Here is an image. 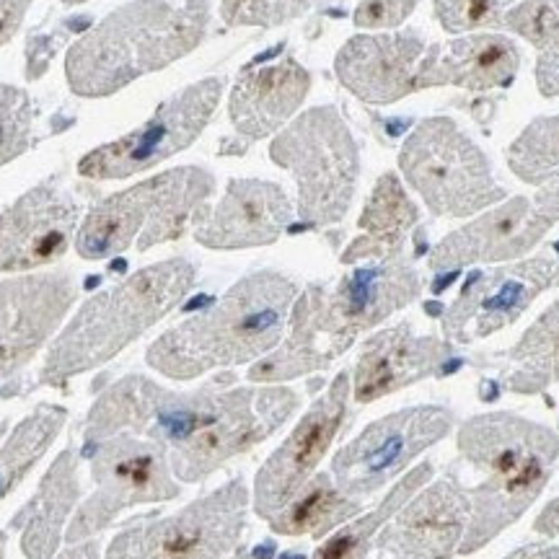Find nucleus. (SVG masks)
I'll return each mask as SVG.
<instances>
[{
	"mask_svg": "<svg viewBox=\"0 0 559 559\" xmlns=\"http://www.w3.org/2000/svg\"><path fill=\"white\" fill-rule=\"evenodd\" d=\"M298 404L296 391L283 386L177 394L145 376H128L91 407L86 440L99 443L117 432L148 438L166 449L174 477L202 481L283 428Z\"/></svg>",
	"mask_w": 559,
	"mask_h": 559,
	"instance_id": "1",
	"label": "nucleus"
},
{
	"mask_svg": "<svg viewBox=\"0 0 559 559\" xmlns=\"http://www.w3.org/2000/svg\"><path fill=\"white\" fill-rule=\"evenodd\" d=\"M298 285L283 272H254L213 309L181 321L148 347V366L174 381L260 360L280 345Z\"/></svg>",
	"mask_w": 559,
	"mask_h": 559,
	"instance_id": "2",
	"label": "nucleus"
},
{
	"mask_svg": "<svg viewBox=\"0 0 559 559\" xmlns=\"http://www.w3.org/2000/svg\"><path fill=\"white\" fill-rule=\"evenodd\" d=\"M419 275L400 257L355 267L326 290L311 285L290 313V337L267 358L272 379L288 381L326 368L355 337L412 304Z\"/></svg>",
	"mask_w": 559,
	"mask_h": 559,
	"instance_id": "3",
	"label": "nucleus"
},
{
	"mask_svg": "<svg viewBox=\"0 0 559 559\" xmlns=\"http://www.w3.org/2000/svg\"><path fill=\"white\" fill-rule=\"evenodd\" d=\"M207 16V0H187L185 5L135 0L122 5L70 47L66 60L70 91L83 99H104L171 66L200 45Z\"/></svg>",
	"mask_w": 559,
	"mask_h": 559,
	"instance_id": "4",
	"label": "nucleus"
},
{
	"mask_svg": "<svg viewBox=\"0 0 559 559\" xmlns=\"http://www.w3.org/2000/svg\"><path fill=\"white\" fill-rule=\"evenodd\" d=\"M459 453L479 474L477 485L461 489L472 510L461 551H474L534 506L559 456V438L531 419L485 415L461 428Z\"/></svg>",
	"mask_w": 559,
	"mask_h": 559,
	"instance_id": "5",
	"label": "nucleus"
},
{
	"mask_svg": "<svg viewBox=\"0 0 559 559\" xmlns=\"http://www.w3.org/2000/svg\"><path fill=\"white\" fill-rule=\"evenodd\" d=\"M194 285L187 260H166L135 272L117 288L81 306L41 366V383L62 386L73 376L104 366L169 313Z\"/></svg>",
	"mask_w": 559,
	"mask_h": 559,
	"instance_id": "6",
	"label": "nucleus"
},
{
	"mask_svg": "<svg viewBox=\"0 0 559 559\" xmlns=\"http://www.w3.org/2000/svg\"><path fill=\"white\" fill-rule=\"evenodd\" d=\"M213 190V174L198 166H181L140 181L88 210L75 234V251L83 260H109L130 247L148 251L179 239L205 218Z\"/></svg>",
	"mask_w": 559,
	"mask_h": 559,
	"instance_id": "7",
	"label": "nucleus"
},
{
	"mask_svg": "<svg viewBox=\"0 0 559 559\" xmlns=\"http://www.w3.org/2000/svg\"><path fill=\"white\" fill-rule=\"evenodd\" d=\"M270 156L298 185V215L311 226L345 218L358 187V145L334 107H313L272 140Z\"/></svg>",
	"mask_w": 559,
	"mask_h": 559,
	"instance_id": "8",
	"label": "nucleus"
},
{
	"mask_svg": "<svg viewBox=\"0 0 559 559\" xmlns=\"http://www.w3.org/2000/svg\"><path fill=\"white\" fill-rule=\"evenodd\" d=\"M400 166L436 215L464 218L506 198L485 153L445 117L417 124L404 143Z\"/></svg>",
	"mask_w": 559,
	"mask_h": 559,
	"instance_id": "9",
	"label": "nucleus"
},
{
	"mask_svg": "<svg viewBox=\"0 0 559 559\" xmlns=\"http://www.w3.org/2000/svg\"><path fill=\"white\" fill-rule=\"evenodd\" d=\"M88 449H94L91 474L96 489L70 521L66 534L70 544L88 542L91 536L102 534L122 510L179 495L164 445L132 432H120V438L88 443Z\"/></svg>",
	"mask_w": 559,
	"mask_h": 559,
	"instance_id": "10",
	"label": "nucleus"
},
{
	"mask_svg": "<svg viewBox=\"0 0 559 559\" xmlns=\"http://www.w3.org/2000/svg\"><path fill=\"white\" fill-rule=\"evenodd\" d=\"M247 510L249 489L234 479L179 513L124 528L107 559H221L239 544Z\"/></svg>",
	"mask_w": 559,
	"mask_h": 559,
	"instance_id": "11",
	"label": "nucleus"
},
{
	"mask_svg": "<svg viewBox=\"0 0 559 559\" xmlns=\"http://www.w3.org/2000/svg\"><path fill=\"white\" fill-rule=\"evenodd\" d=\"M451 428V412L440 407L394 412L370 423L353 443L334 453L330 477L349 500H366L400 477L425 449L449 436Z\"/></svg>",
	"mask_w": 559,
	"mask_h": 559,
	"instance_id": "12",
	"label": "nucleus"
},
{
	"mask_svg": "<svg viewBox=\"0 0 559 559\" xmlns=\"http://www.w3.org/2000/svg\"><path fill=\"white\" fill-rule=\"evenodd\" d=\"M221 96V79L192 83L179 91L171 102H166L138 130L86 153L79 160V174L96 181L128 179L132 174L153 169L160 160L177 156L179 151L190 148L200 132L207 128L210 117L218 109Z\"/></svg>",
	"mask_w": 559,
	"mask_h": 559,
	"instance_id": "13",
	"label": "nucleus"
},
{
	"mask_svg": "<svg viewBox=\"0 0 559 559\" xmlns=\"http://www.w3.org/2000/svg\"><path fill=\"white\" fill-rule=\"evenodd\" d=\"M559 221V174L547 179L534 198H515L479 215L469 226L445 236L432 251V270L481 262L519 260L539 243Z\"/></svg>",
	"mask_w": 559,
	"mask_h": 559,
	"instance_id": "14",
	"label": "nucleus"
},
{
	"mask_svg": "<svg viewBox=\"0 0 559 559\" xmlns=\"http://www.w3.org/2000/svg\"><path fill=\"white\" fill-rule=\"evenodd\" d=\"M353 394L349 373H340L330 391L311 404L300 423L272 453L254 481V510L262 519H275L288 502L313 479V472L332 449L345 423L347 402Z\"/></svg>",
	"mask_w": 559,
	"mask_h": 559,
	"instance_id": "15",
	"label": "nucleus"
},
{
	"mask_svg": "<svg viewBox=\"0 0 559 559\" xmlns=\"http://www.w3.org/2000/svg\"><path fill=\"white\" fill-rule=\"evenodd\" d=\"M79 288L68 272L0 283V386L29 366L73 309Z\"/></svg>",
	"mask_w": 559,
	"mask_h": 559,
	"instance_id": "16",
	"label": "nucleus"
},
{
	"mask_svg": "<svg viewBox=\"0 0 559 559\" xmlns=\"http://www.w3.org/2000/svg\"><path fill=\"white\" fill-rule=\"evenodd\" d=\"M83 200L45 181L0 213V272H26L66 254L79 234Z\"/></svg>",
	"mask_w": 559,
	"mask_h": 559,
	"instance_id": "17",
	"label": "nucleus"
},
{
	"mask_svg": "<svg viewBox=\"0 0 559 559\" xmlns=\"http://www.w3.org/2000/svg\"><path fill=\"white\" fill-rule=\"evenodd\" d=\"M551 283H559L557 262L551 257L477 272L445 313L443 330L459 342L489 337L513 324Z\"/></svg>",
	"mask_w": 559,
	"mask_h": 559,
	"instance_id": "18",
	"label": "nucleus"
},
{
	"mask_svg": "<svg viewBox=\"0 0 559 559\" xmlns=\"http://www.w3.org/2000/svg\"><path fill=\"white\" fill-rule=\"evenodd\" d=\"M469 513V500L453 481H432L396 510L376 549L391 559H445L461 549Z\"/></svg>",
	"mask_w": 559,
	"mask_h": 559,
	"instance_id": "19",
	"label": "nucleus"
},
{
	"mask_svg": "<svg viewBox=\"0 0 559 559\" xmlns=\"http://www.w3.org/2000/svg\"><path fill=\"white\" fill-rule=\"evenodd\" d=\"M419 34H376L353 37L342 47L334 70L342 86L370 104H389L417 88V70L425 58Z\"/></svg>",
	"mask_w": 559,
	"mask_h": 559,
	"instance_id": "20",
	"label": "nucleus"
},
{
	"mask_svg": "<svg viewBox=\"0 0 559 559\" xmlns=\"http://www.w3.org/2000/svg\"><path fill=\"white\" fill-rule=\"evenodd\" d=\"M290 218L293 205L283 187L260 179H236L218 207L194 228V239L207 249L267 247L280 239Z\"/></svg>",
	"mask_w": 559,
	"mask_h": 559,
	"instance_id": "21",
	"label": "nucleus"
},
{
	"mask_svg": "<svg viewBox=\"0 0 559 559\" xmlns=\"http://www.w3.org/2000/svg\"><path fill=\"white\" fill-rule=\"evenodd\" d=\"M309 88V70L293 58L249 66L230 91L228 117L239 135L262 140L296 115Z\"/></svg>",
	"mask_w": 559,
	"mask_h": 559,
	"instance_id": "22",
	"label": "nucleus"
},
{
	"mask_svg": "<svg viewBox=\"0 0 559 559\" xmlns=\"http://www.w3.org/2000/svg\"><path fill=\"white\" fill-rule=\"evenodd\" d=\"M449 355V345L438 337H417L409 324L373 334L362 347L353 376L355 402L368 404L394 394L425 376L436 373Z\"/></svg>",
	"mask_w": 559,
	"mask_h": 559,
	"instance_id": "23",
	"label": "nucleus"
},
{
	"mask_svg": "<svg viewBox=\"0 0 559 559\" xmlns=\"http://www.w3.org/2000/svg\"><path fill=\"white\" fill-rule=\"evenodd\" d=\"M521 68L513 39L498 34H472L425 52L417 70V88L461 86L472 91L506 88Z\"/></svg>",
	"mask_w": 559,
	"mask_h": 559,
	"instance_id": "24",
	"label": "nucleus"
},
{
	"mask_svg": "<svg viewBox=\"0 0 559 559\" xmlns=\"http://www.w3.org/2000/svg\"><path fill=\"white\" fill-rule=\"evenodd\" d=\"M81 495L79 461L66 451L45 474L34 500L21 510L19 526H24L21 549L29 559H50L60 544V528Z\"/></svg>",
	"mask_w": 559,
	"mask_h": 559,
	"instance_id": "25",
	"label": "nucleus"
},
{
	"mask_svg": "<svg viewBox=\"0 0 559 559\" xmlns=\"http://www.w3.org/2000/svg\"><path fill=\"white\" fill-rule=\"evenodd\" d=\"M417 218V207L412 205L396 174H383L360 215L362 236L349 243V249L342 254V262H381L396 257Z\"/></svg>",
	"mask_w": 559,
	"mask_h": 559,
	"instance_id": "26",
	"label": "nucleus"
},
{
	"mask_svg": "<svg viewBox=\"0 0 559 559\" xmlns=\"http://www.w3.org/2000/svg\"><path fill=\"white\" fill-rule=\"evenodd\" d=\"M360 513V502L349 500L342 495L332 477L326 474H317L309 485L285 506L275 519H270L272 531L285 536H324L340 523Z\"/></svg>",
	"mask_w": 559,
	"mask_h": 559,
	"instance_id": "27",
	"label": "nucleus"
},
{
	"mask_svg": "<svg viewBox=\"0 0 559 559\" xmlns=\"http://www.w3.org/2000/svg\"><path fill=\"white\" fill-rule=\"evenodd\" d=\"M510 362L513 373L508 386L521 394H536L559 381V300L523 334L510 353Z\"/></svg>",
	"mask_w": 559,
	"mask_h": 559,
	"instance_id": "28",
	"label": "nucleus"
},
{
	"mask_svg": "<svg viewBox=\"0 0 559 559\" xmlns=\"http://www.w3.org/2000/svg\"><path fill=\"white\" fill-rule=\"evenodd\" d=\"M66 419L68 412L62 407L41 404V407L34 412V415L26 417L16 428V432L5 440V445L0 449V498L9 495L11 489L26 477V472L45 456V451L50 449L52 440L58 438Z\"/></svg>",
	"mask_w": 559,
	"mask_h": 559,
	"instance_id": "29",
	"label": "nucleus"
},
{
	"mask_svg": "<svg viewBox=\"0 0 559 559\" xmlns=\"http://www.w3.org/2000/svg\"><path fill=\"white\" fill-rule=\"evenodd\" d=\"M506 26L539 50L536 81L542 94L559 96V0H523L508 11Z\"/></svg>",
	"mask_w": 559,
	"mask_h": 559,
	"instance_id": "30",
	"label": "nucleus"
},
{
	"mask_svg": "<svg viewBox=\"0 0 559 559\" xmlns=\"http://www.w3.org/2000/svg\"><path fill=\"white\" fill-rule=\"evenodd\" d=\"M559 166V117L534 122L510 148V169L523 181L539 185Z\"/></svg>",
	"mask_w": 559,
	"mask_h": 559,
	"instance_id": "31",
	"label": "nucleus"
},
{
	"mask_svg": "<svg viewBox=\"0 0 559 559\" xmlns=\"http://www.w3.org/2000/svg\"><path fill=\"white\" fill-rule=\"evenodd\" d=\"M34 117L37 109L26 91L0 86V166L32 148Z\"/></svg>",
	"mask_w": 559,
	"mask_h": 559,
	"instance_id": "32",
	"label": "nucleus"
},
{
	"mask_svg": "<svg viewBox=\"0 0 559 559\" xmlns=\"http://www.w3.org/2000/svg\"><path fill=\"white\" fill-rule=\"evenodd\" d=\"M515 0H436V13L445 32H472L485 26H506Z\"/></svg>",
	"mask_w": 559,
	"mask_h": 559,
	"instance_id": "33",
	"label": "nucleus"
},
{
	"mask_svg": "<svg viewBox=\"0 0 559 559\" xmlns=\"http://www.w3.org/2000/svg\"><path fill=\"white\" fill-rule=\"evenodd\" d=\"M317 0H223L221 13L230 26H277L311 9Z\"/></svg>",
	"mask_w": 559,
	"mask_h": 559,
	"instance_id": "34",
	"label": "nucleus"
},
{
	"mask_svg": "<svg viewBox=\"0 0 559 559\" xmlns=\"http://www.w3.org/2000/svg\"><path fill=\"white\" fill-rule=\"evenodd\" d=\"M417 0H362L355 9V26L360 29H391L415 11Z\"/></svg>",
	"mask_w": 559,
	"mask_h": 559,
	"instance_id": "35",
	"label": "nucleus"
},
{
	"mask_svg": "<svg viewBox=\"0 0 559 559\" xmlns=\"http://www.w3.org/2000/svg\"><path fill=\"white\" fill-rule=\"evenodd\" d=\"M29 3L32 0H0V47L16 34Z\"/></svg>",
	"mask_w": 559,
	"mask_h": 559,
	"instance_id": "36",
	"label": "nucleus"
},
{
	"mask_svg": "<svg viewBox=\"0 0 559 559\" xmlns=\"http://www.w3.org/2000/svg\"><path fill=\"white\" fill-rule=\"evenodd\" d=\"M58 559H99V544L96 542H79L75 547H70L68 551H62Z\"/></svg>",
	"mask_w": 559,
	"mask_h": 559,
	"instance_id": "37",
	"label": "nucleus"
},
{
	"mask_svg": "<svg viewBox=\"0 0 559 559\" xmlns=\"http://www.w3.org/2000/svg\"><path fill=\"white\" fill-rule=\"evenodd\" d=\"M272 555H275V544H262V547H257L254 551H249V555H241V557H236V559H272ZM280 559H306V557L285 555V557H280Z\"/></svg>",
	"mask_w": 559,
	"mask_h": 559,
	"instance_id": "38",
	"label": "nucleus"
},
{
	"mask_svg": "<svg viewBox=\"0 0 559 559\" xmlns=\"http://www.w3.org/2000/svg\"><path fill=\"white\" fill-rule=\"evenodd\" d=\"M508 559H544V549L542 547H523L519 551H513Z\"/></svg>",
	"mask_w": 559,
	"mask_h": 559,
	"instance_id": "39",
	"label": "nucleus"
},
{
	"mask_svg": "<svg viewBox=\"0 0 559 559\" xmlns=\"http://www.w3.org/2000/svg\"><path fill=\"white\" fill-rule=\"evenodd\" d=\"M62 3H68V5H79V3H86V0H62Z\"/></svg>",
	"mask_w": 559,
	"mask_h": 559,
	"instance_id": "40",
	"label": "nucleus"
},
{
	"mask_svg": "<svg viewBox=\"0 0 559 559\" xmlns=\"http://www.w3.org/2000/svg\"><path fill=\"white\" fill-rule=\"evenodd\" d=\"M3 430H5V423H0V436H3Z\"/></svg>",
	"mask_w": 559,
	"mask_h": 559,
	"instance_id": "41",
	"label": "nucleus"
},
{
	"mask_svg": "<svg viewBox=\"0 0 559 559\" xmlns=\"http://www.w3.org/2000/svg\"><path fill=\"white\" fill-rule=\"evenodd\" d=\"M0 559H3V547H0Z\"/></svg>",
	"mask_w": 559,
	"mask_h": 559,
	"instance_id": "42",
	"label": "nucleus"
}]
</instances>
